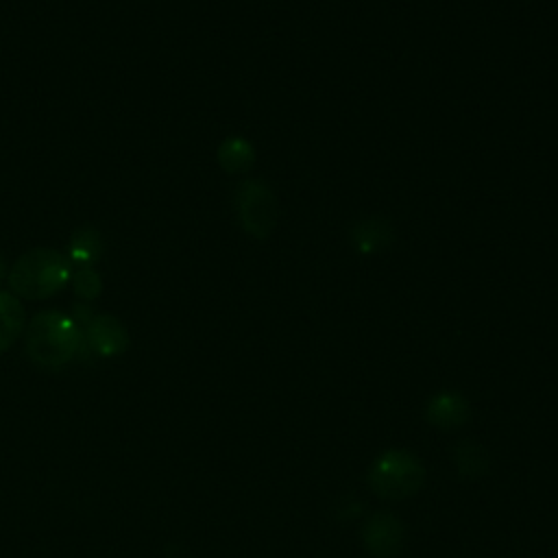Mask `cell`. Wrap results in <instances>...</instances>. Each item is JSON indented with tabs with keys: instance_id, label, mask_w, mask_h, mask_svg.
Returning a JSON list of instances; mask_svg holds the SVG:
<instances>
[{
	"instance_id": "1",
	"label": "cell",
	"mask_w": 558,
	"mask_h": 558,
	"mask_svg": "<svg viewBox=\"0 0 558 558\" xmlns=\"http://www.w3.org/2000/svg\"><path fill=\"white\" fill-rule=\"evenodd\" d=\"M81 325L61 312H39L26 331V353L41 368H61L81 353Z\"/></svg>"
},
{
	"instance_id": "2",
	"label": "cell",
	"mask_w": 558,
	"mask_h": 558,
	"mask_svg": "<svg viewBox=\"0 0 558 558\" xmlns=\"http://www.w3.org/2000/svg\"><path fill=\"white\" fill-rule=\"evenodd\" d=\"M72 277L70 259L52 248H33L17 257L9 270L13 294L39 301L57 294Z\"/></svg>"
},
{
	"instance_id": "3",
	"label": "cell",
	"mask_w": 558,
	"mask_h": 558,
	"mask_svg": "<svg viewBox=\"0 0 558 558\" xmlns=\"http://www.w3.org/2000/svg\"><path fill=\"white\" fill-rule=\"evenodd\" d=\"M83 344H81V353L92 351L96 355L102 357H113L120 355L126 347H129V333L124 329V325L109 314H98L92 316L83 327Z\"/></svg>"
},
{
	"instance_id": "4",
	"label": "cell",
	"mask_w": 558,
	"mask_h": 558,
	"mask_svg": "<svg viewBox=\"0 0 558 558\" xmlns=\"http://www.w3.org/2000/svg\"><path fill=\"white\" fill-rule=\"evenodd\" d=\"M238 214L244 229L253 235H266L272 227V196L259 181H248L238 190Z\"/></svg>"
},
{
	"instance_id": "5",
	"label": "cell",
	"mask_w": 558,
	"mask_h": 558,
	"mask_svg": "<svg viewBox=\"0 0 558 558\" xmlns=\"http://www.w3.org/2000/svg\"><path fill=\"white\" fill-rule=\"evenodd\" d=\"M375 486L386 495H403L412 490L418 480V469L408 456L392 453L384 458L375 469Z\"/></svg>"
},
{
	"instance_id": "6",
	"label": "cell",
	"mask_w": 558,
	"mask_h": 558,
	"mask_svg": "<svg viewBox=\"0 0 558 558\" xmlns=\"http://www.w3.org/2000/svg\"><path fill=\"white\" fill-rule=\"evenodd\" d=\"M24 327V307L17 296L0 292V353H4Z\"/></svg>"
},
{
	"instance_id": "7",
	"label": "cell",
	"mask_w": 558,
	"mask_h": 558,
	"mask_svg": "<svg viewBox=\"0 0 558 558\" xmlns=\"http://www.w3.org/2000/svg\"><path fill=\"white\" fill-rule=\"evenodd\" d=\"M70 259L78 266L94 264L102 253V238L94 227H81L72 233L68 244Z\"/></svg>"
},
{
	"instance_id": "8",
	"label": "cell",
	"mask_w": 558,
	"mask_h": 558,
	"mask_svg": "<svg viewBox=\"0 0 558 558\" xmlns=\"http://www.w3.org/2000/svg\"><path fill=\"white\" fill-rule=\"evenodd\" d=\"M218 159L222 163L225 170L229 172H240V170H246L251 159H253V150L251 146L244 142V140H229L220 146L218 150Z\"/></svg>"
},
{
	"instance_id": "9",
	"label": "cell",
	"mask_w": 558,
	"mask_h": 558,
	"mask_svg": "<svg viewBox=\"0 0 558 558\" xmlns=\"http://www.w3.org/2000/svg\"><path fill=\"white\" fill-rule=\"evenodd\" d=\"M366 538H368V545L373 547V551L388 554L395 547V543L399 541L395 521L392 519H377V521H373Z\"/></svg>"
},
{
	"instance_id": "10",
	"label": "cell",
	"mask_w": 558,
	"mask_h": 558,
	"mask_svg": "<svg viewBox=\"0 0 558 558\" xmlns=\"http://www.w3.org/2000/svg\"><path fill=\"white\" fill-rule=\"evenodd\" d=\"M70 281H72V288H74L76 296H81L85 301L96 299L100 294V290H102V279H100V275L92 266H78L72 272Z\"/></svg>"
},
{
	"instance_id": "11",
	"label": "cell",
	"mask_w": 558,
	"mask_h": 558,
	"mask_svg": "<svg viewBox=\"0 0 558 558\" xmlns=\"http://www.w3.org/2000/svg\"><path fill=\"white\" fill-rule=\"evenodd\" d=\"M432 416L434 421H442V423H451V421H460L462 416V403L458 399L451 397H442L432 405Z\"/></svg>"
},
{
	"instance_id": "12",
	"label": "cell",
	"mask_w": 558,
	"mask_h": 558,
	"mask_svg": "<svg viewBox=\"0 0 558 558\" xmlns=\"http://www.w3.org/2000/svg\"><path fill=\"white\" fill-rule=\"evenodd\" d=\"M0 275H2V259H0Z\"/></svg>"
}]
</instances>
